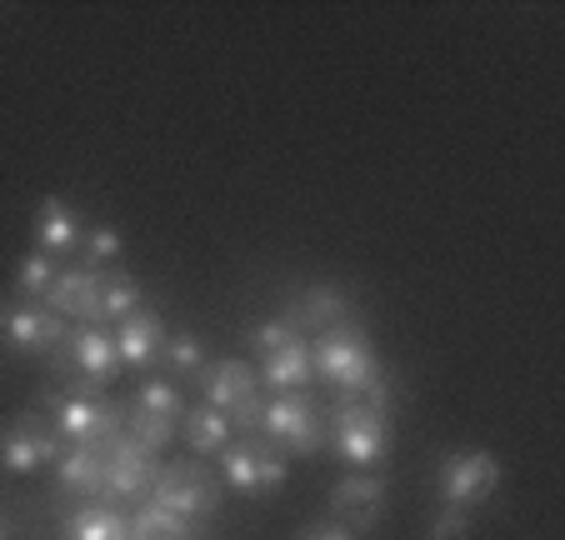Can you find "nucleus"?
Instances as JSON below:
<instances>
[{
  "label": "nucleus",
  "mask_w": 565,
  "mask_h": 540,
  "mask_svg": "<svg viewBox=\"0 0 565 540\" xmlns=\"http://www.w3.org/2000/svg\"><path fill=\"white\" fill-rule=\"evenodd\" d=\"M160 356H166V366H171L175 375H195V381H201V375H205L201 340H195L191 330H181V336H171V340H166V350H160Z\"/></svg>",
  "instance_id": "nucleus-25"
},
{
  "label": "nucleus",
  "mask_w": 565,
  "mask_h": 540,
  "mask_svg": "<svg viewBox=\"0 0 565 540\" xmlns=\"http://www.w3.org/2000/svg\"><path fill=\"white\" fill-rule=\"evenodd\" d=\"M501 486V460L491 451H456L440 460V506H480Z\"/></svg>",
  "instance_id": "nucleus-8"
},
{
  "label": "nucleus",
  "mask_w": 565,
  "mask_h": 540,
  "mask_svg": "<svg viewBox=\"0 0 565 540\" xmlns=\"http://www.w3.org/2000/svg\"><path fill=\"white\" fill-rule=\"evenodd\" d=\"M126 435H136L146 451H166L175 441V421H160V415H146V411H126Z\"/></svg>",
  "instance_id": "nucleus-26"
},
{
  "label": "nucleus",
  "mask_w": 565,
  "mask_h": 540,
  "mask_svg": "<svg viewBox=\"0 0 565 540\" xmlns=\"http://www.w3.org/2000/svg\"><path fill=\"white\" fill-rule=\"evenodd\" d=\"M0 540H6V526H0Z\"/></svg>",
  "instance_id": "nucleus-34"
},
{
  "label": "nucleus",
  "mask_w": 565,
  "mask_h": 540,
  "mask_svg": "<svg viewBox=\"0 0 565 540\" xmlns=\"http://www.w3.org/2000/svg\"><path fill=\"white\" fill-rule=\"evenodd\" d=\"M150 500L166 506V510H175V516H185V520H205V516H215V506H221V486H215V476L205 466H195V460H175V466H166L156 476Z\"/></svg>",
  "instance_id": "nucleus-5"
},
{
  "label": "nucleus",
  "mask_w": 565,
  "mask_h": 540,
  "mask_svg": "<svg viewBox=\"0 0 565 540\" xmlns=\"http://www.w3.org/2000/svg\"><path fill=\"white\" fill-rule=\"evenodd\" d=\"M201 385H205V395H211V405L215 411L225 415V421H231L235 411H241V405L246 401H256V371H250L246 360H215V366H205V375H201Z\"/></svg>",
  "instance_id": "nucleus-14"
},
{
  "label": "nucleus",
  "mask_w": 565,
  "mask_h": 540,
  "mask_svg": "<svg viewBox=\"0 0 565 540\" xmlns=\"http://www.w3.org/2000/svg\"><path fill=\"white\" fill-rule=\"evenodd\" d=\"M260 441L286 445V451H300V456H316L320 445L331 441V431H326V411H320L306 391L270 395L266 415H260Z\"/></svg>",
  "instance_id": "nucleus-3"
},
{
  "label": "nucleus",
  "mask_w": 565,
  "mask_h": 540,
  "mask_svg": "<svg viewBox=\"0 0 565 540\" xmlns=\"http://www.w3.org/2000/svg\"><path fill=\"white\" fill-rule=\"evenodd\" d=\"M65 445L41 415H15L6 431H0V470L11 476H25V470H41V466H55Z\"/></svg>",
  "instance_id": "nucleus-9"
},
{
  "label": "nucleus",
  "mask_w": 565,
  "mask_h": 540,
  "mask_svg": "<svg viewBox=\"0 0 565 540\" xmlns=\"http://www.w3.org/2000/svg\"><path fill=\"white\" fill-rule=\"evenodd\" d=\"M300 540H355V536H351L345 526H310Z\"/></svg>",
  "instance_id": "nucleus-32"
},
{
  "label": "nucleus",
  "mask_w": 565,
  "mask_h": 540,
  "mask_svg": "<svg viewBox=\"0 0 565 540\" xmlns=\"http://www.w3.org/2000/svg\"><path fill=\"white\" fill-rule=\"evenodd\" d=\"M55 276H61V271H55V261L45 251H31V255H21V265H15V300H21V306H35V300H45L51 296V286H55Z\"/></svg>",
  "instance_id": "nucleus-23"
},
{
  "label": "nucleus",
  "mask_w": 565,
  "mask_h": 540,
  "mask_svg": "<svg viewBox=\"0 0 565 540\" xmlns=\"http://www.w3.org/2000/svg\"><path fill=\"white\" fill-rule=\"evenodd\" d=\"M130 540H195V520H185L150 500V506H140L136 516H130Z\"/></svg>",
  "instance_id": "nucleus-19"
},
{
  "label": "nucleus",
  "mask_w": 565,
  "mask_h": 540,
  "mask_svg": "<svg viewBox=\"0 0 565 540\" xmlns=\"http://www.w3.org/2000/svg\"><path fill=\"white\" fill-rule=\"evenodd\" d=\"M65 340V320L45 306H15L11 320L0 326V346L15 350V356H45Z\"/></svg>",
  "instance_id": "nucleus-11"
},
{
  "label": "nucleus",
  "mask_w": 565,
  "mask_h": 540,
  "mask_svg": "<svg viewBox=\"0 0 565 540\" xmlns=\"http://www.w3.org/2000/svg\"><path fill=\"white\" fill-rule=\"evenodd\" d=\"M316 381V371H310V346L306 340H290V346H280L276 356L260 360V385H270V391H306V385Z\"/></svg>",
  "instance_id": "nucleus-17"
},
{
  "label": "nucleus",
  "mask_w": 565,
  "mask_h": 540,
  "mask_svg": "<svg viewBox=\"0 0 565 540\" xmlns=\"http://www.w3.org/2000/svg\"><path fill=\"white\" fill-rule=\"evenodd\" d=\"M341 316H345V296L335 286H316V290H306L300 296V306H296V320L290 326H306V330H331V326H341Z\"/></svg>",
  "instance_id": "nucleus-22"
},
{
  "label": "nucleus",
  "mask_w": 565,
  "mask_h": 540,
  "mask_svg": "<svg viewBox=\"0 0 565 540\" xmlns=\"http://www.w3.org/2000/svg\"><path fill=\"white\" fill-rule=\"evenodd\" d=\"M276 486H286V456L270 441H260V496Z\"/></svg>",
  "instance_id": "nucleus-31"
},
{
  "label": "nucleus",
  "mask_w": 565,
  "mask_h": 540,
  "mask_svg": "<svg viewBox=\"0 0 565 540\" xmlns=\"http://www.w3.org/2000/svg\"><path fill=\"white\" fill-rule=\"evenodd\" d=\"M326 431H331L341 460L355 470H375L385 456H391V415L365 411V405L351 401V395H341V401L326 411Z\"/></svg>",
  "instance_id": "nucleus-2"
},
{
  "label": "nucleus",
  "mask_w": 565,
  "mask_h": 540,
  "mask_svg": "<svg viewBox=\"0 0 565 540\" xmlns=\"http://www.w3.org/2000/svg\"><path fill=\"white\" fill-rule=\"evenodd\" d=\"M470 536V510L466 506H440L430 520V540H466Z\"/></svg>",
  "instance_id": "nucleus-30"
},
{
  "label": "nucleus",
  "mask_w": 565,
  "mask_h": 540,
  "mask_svg": "<svg viewBox=\"0 0 565 540\" xmlns=\"http://www.w3.org/2000/svg\"><path fill=\"white\" fill-rule=\"evenodd\" d=\"M221 476L231 490L260 496V441H231L221 451Z\"/></svg>",
  "instance_id": "nucleus-20"
},
{
  "label": "nucleus",
  "mask_w": 565,
  "mask_h": 540,
  "mask_svg": "<svg viewBox=\"0 0 565 540\" xmlns=\"http://www.w3.org/2000/svg\"><path fill=\"white\" fill-rule=\"evenodd\" d=\"M65 536L71 540H130V520L110 506H86L65 520Z\"/></svg>",
  "instance_id": "nucleus-21"
},
{
  "label": "nucleus",
  "mask_w": 565,
  "mask_h": 540,
  "mask_svg": "<svg viewBox=\"0 0 565 540\" xmlns=\"http://www.w3.org/2000/svg\"><path fill=\"white\" fill-rule=\"evenodd\" d=\"M100 460H106V480H100V496L110 500H130V496H146L160 476V460L156 451L136 441V435H116V441L100 445Z\"/></svg>",
  "instance_id": "nucleus-7"
},
{
  "label": "nucleus",
  "mask_w": 565,
  "mask_h": 540,
  "mask_svg": "<svg viewBox=\"0 0 565 540\" xmlns=\"http://www.w3.org/2000/svg\"><path fill=\"white\" fill-rule=\"evenodd\" d=\"M35 251H45L51 261H61V255H81V241H86V225H81V215H75V205H65L61 195H45L41 205H35Z\"/></svg>",
  "instance_id": "nucleus-12"
},
{
  "label": "nucleus",
  "mask_w": 565,
  "mask_h": 540,
  "mask_svg": "<svg viewBox=\"0 0 565 540\" xmlns=\"http://www.w3.org/2000/svg\"><path fill=\"white\" fill-rule=\"evenodd\" d=\"M331 506H335V516H341L345 526L371 530L375 520L385 516V480H375L371 470H355V476H345L341 486H335Z\"/></svg>",
  "instance_id": "nucleus-13"
},
{
  "label": "nucleus",
  "mask_w": 565,
  "mask_h": 540,
  "mask_svg": "<svg viewBox=\"0 0 565 540\" xmlns=\"http://www.w3.org/2000/svg\"><path fill=\"white\" fill-rule=\"evenodd\" d=\"M246 340H250V350L266 360V356H276L280 346H290V340H300V336H296V326H290L286 316H270V320H260V326L250 330Z\"/></svg>",
  "instance_id": "nucleus-28"
},
{
  "label": "nucleus",
  "mask_w": 565,
  "mask_h": 540,
  "mask_svg": "<svg viewBox=\"0 0 565 540\" xmlns=\"http://www.w3.org/2000/svg\"><path fill=\"white\" fill-rule=\"evenodd\" d=\"M160 350H166V326H160V316L136 310V316L120 320V330H116L120 366H150V360H160Z\"/></svg>",
  "instance_id": "nucleus-15"
},
{
  "label": "nucleus",
  "mask_w": 565,
  "mask_h": 540,
  "mask_svg": "<svg viewBox=\"0 0 565 540\" xmlns=\"http://www.w3.org/2000/svg\"><path fill=\"white\" fill-rule=\"evenodd\" d=\"M310 371L320 381H331L341 395H361L365 385L381 375V360L371 350V336L361 326H331L310 340Z\"/></svg>",
  "instance_id": "nucleus-1"
},
{
  "label": "nucleus",
  "mask_w": 565,
  "mask_h": 540,
  "mask_svg": "<svg viewBox=\"0 0 565 540\" xmlns=\"http://www.w3.org/2000/svg\"><path fill=\"white\" fill-rule=\"evenodd\" d=\"M11 310H15V306H11V300H6V296H0V326L11 320Z\"/></svg>",
  "instance_id": "nucleus-33"
},
{
  "label": "nucleus",
  "mask_w": 565,
  "mask_h": 540,
  "mask_svg": "<svg viewBox=\"0 0 565 540\" xmlns=\"http://www.w3.org/2000/svg\"><path fill=\"white\" fill-rule=\"evenodd\" d=\"M45 310H55L61 320H81V326H106L100 320V271H90V265L61 271L51 296H45Z\"/></svg>",
  "instance_id": "nucleus-10"
},
{
  "label": "nucleus",
  "mask_w": 565,
  "mask_h": 540,
  "mask_svg": "<svg viewBox=\"0 0 565 540\" xmlns=\"http://www.w3.org/2000/svg\"><path fill=\"white\" fill-rule=\"evenodd\" d=\"M231 431L235 425L225 421L215 405H195V411L185 415V445H191L195 456H221L225 445H231Z\"/></svg>",
  "instance_id": "nucleus-18"
},
{
  "label": "nucleus",
  "mask_w": 565,
  "mask_h": 540,
  "mask_svg": "<svg viewBox=\"0 0 565 540\" xmlns=\"http://www.w3.org/2000/svg\"><path fill=\"white\" fill-rule=\"evenodd\" d=\"M51 415H55V435L65 445H106L120 435V411L100 395H86V391H71V395H55L51 401Z\"/></svg>",
  "instance_id": "nucleus-4"
},
{
  "label": "nucleus",
  "mask_w": 565,
  "mask_h": 540,
  "mask_svg": "<svg viewBox=\"0 0 565 540\" xmlns=\"http://www.w3.org/2000/svg\"><path fill=\"white\" fill-rule=\"evenodd\" d=\"M130 411H146V415H160V421H175V415H181V395H175V385H166V381H146L136 391V401H130Z\"/></svg>",
  "instance_id": "nucleus-27"
},
{
  "label": "nucleus",
  "mask_w": 565,
  "mask_h": 540,
  "mask_svg": "<svg viewBox=\"0 0 565 540\" xmlns=\"http://www.w3.org/2000/svg\"><path fill=\"white\" fill-rule=\"evenodd\" d=\"M81 251H86L90 271H106L110 261H120V235L110 231V225H90L86 241H81Z\"/></svg>",
  "instance_id": "nucleus-29"
},
{
  "label": "nucleus",
  "mask_w": 565,
  "mask_h": 540,
  "mask_svg": "<svg viewBox=\"0 0 565 540\" xmlns=\"http://www.w3.org/2000/svg\"><path fill=\"white\" fill-rule=\"evenodd\" d=\"M55 356H61V366L75 375V385L86 391V385H106L116 381L120 371V356H116V336L100 326H75L65 330V340L55 346Z\"/></svg>",
  "instance_id": "nucleus-6"
},
{
  "label": "nucleus",
  "mask_w": 565,
  "mask_h": 540,
  "mask_svg": "<svg viewBox=\"0 0 565 540\" xmlns=\"http://www.w3.org/2000/svg\"><path fill=\"white\" fill-rule=\"evenodd\" d=\"M136 310H140L136 276L106 265V271H100V320H126V316H136Z\"/></svg>",
  "instance_id": "nucleus-24"
},
{
  "label": "nucleus",
  "mask_w": 565,
  "mask_h": 540,
  "mask_svg": "<svg viewBox=\"0 0 565 540\" xmlns=\"http://www.w3.org/2000/svg\"><path fill=\"white\" fill-rule=\"evenodd\" d=\"M55 480H61L65 496H100L106 460H100L96 445H65L61 456H55Z\"/></svg>",
  "instance_id": "nucleus-16"
}]
</instances>
